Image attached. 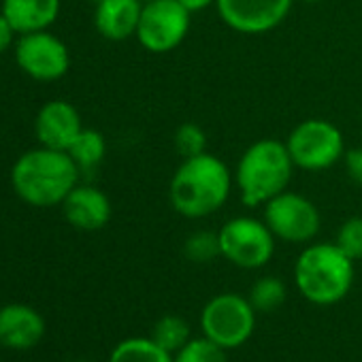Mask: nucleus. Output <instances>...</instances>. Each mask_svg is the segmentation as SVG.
I'll list each match as a JSON object with an SVG mask.
<instances>
[{"mask_svg":"<svg viewBox=\"0 0 362 362\" xmlns=\"http://www.w3.org/2000/svg\"><path fill=\"white\" fill-rule=\"evenodd\" d=\"M233 177L228 166L211 153L186 158L170 179V205L190 220L207 218L224 207Z\"/></svg>","mask_w":362,"mask_h":362,"instance_id":"1","label":"nucleus"},{"mask_svg":"<svg viewBox=\"0 0 362 362\" xmlns=\"http://www.w3.org/2000/svg\"><path fill=\"white\" fill-rule=\"evenodd\" d=\"M79 166L69 151L39 147L26 151L13 166L11 184L18 197L33 207L62 205L79 184Z\"/></svg>","mask_w":362,"mask_h":362,"instance_id":"2","label":"nucleus"},{"mask_svg":"<svg viewBox=\"0 0 362 362\" xmlns=\"http://www.w3.org/2000/svg\"><path fill=\"white\" fill-rule=\"evenodd\" d=\"M298 292L313 305L341 303L354 284V260L337 243H315L300 252L294 267Z\"/></svg>","mask_w":362,"mask_h":362,"instance_id":"3","label":"nucleus"},{"mask_svg":"<svg viewBox=\"0 0 362 362\" xmlns=\"http://www.w3.org/2000/svg\"><path fill=\"white\" fill-rule=\"evenodd\" d=\"M292 170L294 162L286 143L275 139L256 141L245 149L237 164L235 181L241 192V201L247 207L267 205L271 199L288 190Z\"/></svg>","mask_w":362,"mask_h":362,"instance_id":"4","label":"nucleus"},{"mask_svg":"<svg viewBox=\"0 0 362 362\" xmlns=\"http://www.w3.org/2000/svg\"><path fill=\"white\" fill-rule=\"evenodd\" d=\"M256 328V309L250 298L235 292L214 296L201 313V330L224 349L241 347Z\"/></svg>","mask_w":362,"mask_h":362,"instance_id":"5","label":"nucleus"},{"mask_svg":"<svg viewBox=\"0 0 362 362\" xmlns=\"http://www.w3.org/2000/svg\"><path fill=\"white\" fill-rule=\"evenodd\" d=\"M220 237V252L222 256L241 269H260L271 262L275 254V235L256 218H233L228 220Z\"/></svg>","mask_w":362,"mask_h":362,"instance_id":"6","label":"nucleus"},{"mask_svg":"<svg viewBox=\"0 0 362 362\" xmlns=\"http://www.w3.org/2000/svg\"><path fill=\"white\" fill-rule=\"evenodd\" d=\"M190 16L179 0H147L143 3L136 39L151 54L173 52L190 30Z\"/></svg>","mask_w":362,"mask_h":362,"instance_id":"7","label":"nucleus"},{"mask_svg":"<svg viewBox=\"0 0 362 362\" xmlns=\"http://www.w3.org/2000/svg\"><path fill=\"white\" fill-rule=\"evenodd\" d=\"M286 147L294 166L305 170L330 168L343 156V134L326 119H305L288 136Z\"/></svg>","mask_w":362,"mask_h":362,"instance_id":"8","label":"nucleus"},{"mask_svg":"<svg viewBox=\"0 0 362 362\" xmlns=\"http://www.w3.org/2000/svg\"><path fill=\"white\" fill-rule=\"evenodd\" d=\"M264 222L277 239L307 243L320 230V211L309 199L286 190L264 205Z\"/></svg>","mask_w":362,"mask_h":362,"instance_id":"9","label":"nucleus"},{"mask_svg":"<svg viewBox=\"0 0 362 362\" xmlns=\"http://www.w3.org/2000/svg\"><path fill=\"white\" fill-rule=\"evenodd\" d=\"M18 66L37 81H56L66 75L71 56L66 45L47 30L22 35L16 45Z\"/></svg>","mask_w":362,"mask_h":362,"instance_id":"10","label":"nucleus"},{"mask_svg":"<svg viewBox=\"0 0 362 362\" xmlns=\"http://www.w3.org/2000/svg\"><path fill=\"white\" fill-rule=\"evenodd\" d=\"M294 0H216L222 22L241 35H262L277 28Z\"/></svg>","mask_w":362,"mask_h":362,"instance_id":"11","label":"nucleus"},{"mask_svg":"<svg viewBox=\"0 0 362 362\" xmlns=\"http://www.w3.org/2000/svg\"><path fill=\"white\" fill-rule=\"evenodd\" d=\"M43 315L22 303H11L0 307V345L24 351L39 345L45 337Z\"/></svg>","mask_w":362,"mask_h":362,"instance_id":"12","label":"nucleus"},{"mask_svg":"<svg viewBox=\"0 0 362 362\" xmlns=\"http://www.w3.org/2000/svg\"><path fill=\"white\" fill-rule=\"evenodd\" d=\"M35 130L43 147L69 151V147L75 143V139L83 128H81L79 111L71 103L52 100L39 111Z\"/></svg>","mask_w":362,"mask_h":362,"instance_id":"13","label":"nucleus"},{"mask_svg":"<svg viewBox=\"0 0 362 362\" xmlns=\"http://www.w3.org/2000/svg\"><path fill=\"white\" fill-rule=\"evenodd\" d=\"M64 218L79 230H100L111 220L109 199L94 186H75L62 203Z\"/></svg>","mask_w":362,"mask_h":362,"instance_id":"14","label":"nucleus"},{"mask_svg":"<svg viewBox=\"0 0 362 362\" xmlns=\"http://www.w3.org/2000/svg\"><path fill=\"white\" fill-rule=\"evenodd\" d=\"M143 0H103L96 5L94 24L100 37L109 41H126L136 37Z\"/></svg>","mask_w":362,"mask_h":362,"instance_id":"15","label":"nucleus"},{"mask_svg":"<svg viewBox=\"0 0 362 362\" xmlns=\"http://www.w3.org/2000/svg\"><path fill=\"white\" fill-rule=\"evenodd\" d=\"M60 13V0H3V16L16 35L47 30Z\"/></svg>","mask_w":362,"mask_h":362,"instance_id":"16","label":"nucleus"},{"mask_svg":"<svg viewBox=\"0 0 362 362\" xmlns=\"http://www.w3.org/2000/svg\"><path fill=\"white\" fill-rule=\"evenodd\" d=\"M109 362H175V358L151 337H130L113 347Z\"/></svg>","mask_w":362,"mask_h":362,"instance_id":"17","label":"nucleus"},{"mask_svg":"<svg viewBox=\"0 0 362 362\" xmlns=\"http://www.w3.org/2000/svg\"><path fill=\"white\" fill-rule=\"evenodd\" d=\"M105 151H107L105 136L96 130H81L79 136L75 139V143L69 147V153L77 162L79 170L96 168L103 162Z\"/></svg>","mask_w":362,"mask_h":362,"instance_id":"18","label":"nucleus"},{"mask_svg":"<svg viewBox=\"0 0 362 362\" xmlns=\"http://www.w3.org/2000/svg\"><path fill=\"white\" fill-rule=\"evenodd\" d=\"M151 339L160 347H164L166 351L177 354L192 339L190 337V324L179 315H164L156 322V326L151 330Z\"/></svg>","mask_w":362,"mask_h":362,"instance_id":"19","label":"nucleus"},{"mask_svg":"<svg viewBox=\"0 0 362 362\" xmlns=\"http://www.w3.org/2000/svg\"><path fill=\"white\" fill-rule=\"evenodd\" d=\"M286 284L279 277H260L250 290V303L256 311H275L286 300Z\"/></svg>","mask_w":362,"mask_h":362,"instance_id":"20","label":"nucleus"},{"mask_svg":"<svg viewBox=\"0 0 362 362\" xmlns=\"http://www.w3.org/2000/svg\"><path fill=\"white\" fill-rule=\"evenodd\" d=\"M175 362H228L226 349L205 334L199 339H190L184 347L175 354Z\"/></svg>","mask_w":362,"mask_h":362,"instance_id":"21","label":"nucleus"},{"mask_svg":"<svg viewBox=\"0 0 362 362\" xmlns=\"http://www.w3.org/2000/svg\"><path fill=\"white\" fill-rule=\"evenodd\" d=\"M184 254L188 260L192 262H211L214 258L222 256L220 252V237L216 233L209 230H199L192 237H188L186 245H184Z\"/></svg>","mask_w":362,"mask_h":362,"instance_id":"22","label":"nucleus"},{"mask_svg":"<svg viewBox=\"0 0 362 362\" xmlns=\"http://www.w3.org/2000/svg\"><path fill=\"white\" fill-rule=\"evenodd\" d=\"M175 147L177 151L186 158H194V156H201L207 151V134L203 132L201 126L197 124H184L179 126L177 132H175Z\"/></svg>","mask_w":362,"mask_h":362,"instance_id":"23","label":"nucleus"},{"mask_svg":"<svg viewBox=\"0 0 362 362\" xmlns=\"http://www.w3.org/2000/svg\"><path fill=\"white\" fill-rule=\"evenodd\" d=\"M351 260L362 258V218H349L337 233L334 241Z\"/></svg>","mask_w":362,"mask_h":362,"instance_id":"24","label":"nucleus"},{"mask_svg":"<svg viewBox=\"0 0 362 362\" xmlns=\"http://www.w3.org/2000/svg\"><path fill=\"white\" fill-rule=\"evenodd\" d=\"M345 168H347V175L354 184L362 186V147L345 153Z\"/></svg>","mask_w":362,"mask_h":362,"instance_id":"25","label":"nucleus"},{"mask_svg":"<svg viewBox=\"0 0 362 362\" xmlns=\"http://www.w3.org/2000/svg\"><path fill=\"white\" fill-rule=\"evenodd\" d=\"M13 35H16V30L11 28V24L7 22V18L0 13V54H5L11 47Z\"/></svg>","mask_w":362,"mask_h":362,"instance_id":"26","label":"nucleus"},{"mask_svg":"<svg viewBox=\"0 0 362 362\" xmlns=\"http://www.w3.org/2000/svg\"><path fill=\"white\" fill-rule=\"evenodd\" d=\"M181 5H184L190 13H197V11H203L211 5H216V0H179Z\"/></svg>","mask_w":362,"mask_h":362,"instance_id":"27","label":"nucleus"},{"mask_svg":"<svg viewBox=\"0 0 362 362\" xmlns=\"http://www.w3.org/2000/svg\"><path fill=\"white\" fill-rule=\"evenodd\" d=\"M303 3H320V0H303Z\"/></svg>","mask_w":362,"mask_h":362,"instance_id":"28","label":"nucleus"},{"mask_svg":"<svg viewBox=\"0 0 362 362\" xmlns=\"http://www.w3.org/2000/svg\"><path fill=\"white\" fill-rule=\"evenodd\" d=\"M92 3H96V5H98V3H103V0H92Z\"/></svg>","mask_w":362,"mask_h":362,"instance_id":"29","label":"nucleus"},{"mask_svg":"<svg viewBox=\"0 0 362 362\" xmlns=\"http://www.w3.org/2000/svg\"><path fill=\"white\" fill-rule=\"evenodd\" d=\"M73 362H86V360H73Z\"/></svg>","mask_w":362,"mask_h":362,"instance_id":"30","label":"nucleus"},{"mask_svg":"<svg viewBox=\"0 0 362 362\" xmlns=\"http://www.w3.org/2000/svg\"><path fill=\"white\" fill-rule=\"evenodd\" d=\"M143 3H147V0H143Z\"/></svg>","mask_w":362,"mask_h":362,"instance_id":"31","label":"nucleus"}]
</instances>
